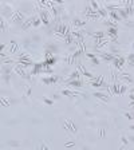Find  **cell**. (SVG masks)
<instances>
[{
    "instance_id": "6da1fadb",
    "label": "cell",
    "mask_w": 134,
    "mask_h": 150,
    "mask_svg": "<svg viewBox=\"0 0 134 150\" xmlns=\"http://www.w3.org/2000/svg\"><path fill=\"white\" fill-rule=\"evenodd\" d=\"M94 95H95V97H98L101 101H105V102L109 101V97H107V95H105V94H101V93H95Z\"/></svg>"
},
{
    "instance_id": "7a4b0ae2",
    "label": "cell",
    "mask_w": 134,
    "mask_h": 150,
    "mask_svg": "<svg viewBox=\"0 0 134 150\" xmlns=\"http://www.w3.org/2000/svg\"><path fill=\"white\" fill-rule=\"evenodd\" d=\"M40 146H42V150H52V147L48 146V143L44 142V141H43V142H40Z\"/></svg>"
},
{
    "instance_id": "3957f363",
    "label": "cell",
    "mask_w": 134,
    "mask_h": 150,
    "mask_svg": "<svg viewBox=\"0 0 134 150\" xmlns=\"http://www.w3.org/2000/svg\"><path fill=\"white\" fill-rule=\"evenodd\" d=\"M74 26H75V27H82V20H81V19H75V20H74Z\"/></svg>"
},
{
    "instance_id": "277c9868",
    "label": "cell",
    "mask_w": 134,
    "mask_h": 150,
    "mask_svg": "<svg viewBox=\"0 0 134 150\" xmlns=\"http://www.w3.org/2000/svg\"><path fill=\"white\" fill-rule=\"evenodd\" d=\"M70 84H71V86H81V82H75V80L73 82V80H71Z\"/></svg>"
},
{
    "instance_id": "5b68a950",
    "label": "cell",
    "mask_w": 134,
    "mask_h": 150,
    "mask_svg": "<svg viewBox=\"0 0 134 150\" xmlns=\"http://www.w3.org/2000/svg\"><path fill=\"white\" fill-rule=\"evenodd\" d=\"M122 143H124V145H127V140L125 138V135H122Z\"/></svg>"
}]
</instances>
